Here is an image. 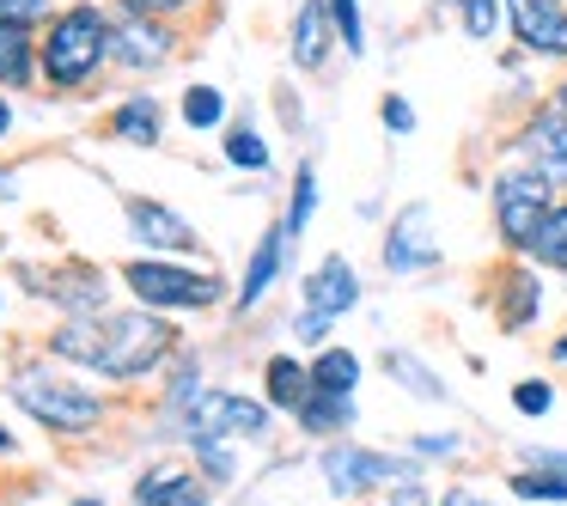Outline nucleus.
<instances>
[{
	"mask_svg": "<svg viewBox=\"0 0 567 506\" xmlns=\"http://www.w3.org/2000/svg\"><path fill=\"white\" fill-rule=\"evenodd\" d=\"M50 348L62 360H80V366L104 372V379H141L147 366H159L165 348H172V330L147 311H92V318H74L50 335Z\"/></svg>",
	"mask_w": 567,
	"mask_h": 506,
	"instance_id": "1",
	"label": "nucleus"
},
{
	"mask_svg": "<svg viewBox=\"0 0 567 506\" xmlns=\"http://www.w3.org/2000/svg\"><path fill=\"white\" fill-rule=\"evenodd\" d=\"M561 202V189L549 184L543 172H530L525 159L501 165L488 184V208H494V233H501L506 257H525L530 238L543 233V220H549V208Z\"/></svg>",
	"mask_w": 567,
	"mask_h": 506,
	"instance_id": "2",
	"label": "nucleus"
},
{
	"mask_svg": "<svg viewBox=\"0 0 567 506\" xmlns=\"http://www.w3.org/2000/svg\"><path fill=\"white\" fill-rule=\"evenodd\" d=\"M172 409L184 415V433L189 445H220L226 433H250V440H262L269 433V409L250 403V396H233V391H202L196 379H184L172 391Z\"/></svg>",
	"mask_w": 567,
	"mask_h": 506,
	"instance_id": "3",
	"label": "nucleus"
},
{
	"mask_svg": "<svg viewBox=\"0 0 567 506\" xmlns=\"http://www.w3.org/2000/svg\"><path fill=\"white\" fill-rule=\"evenodd\" d=\"M318 469H323V482H330L336 500H360V494H379V488H391V482L415 476L421 457L415 452H409V457L403 452H372V445L336 440V445H323Z\"/></svg>",
	"mask_w": 567,
	"mask_h": 506,
	"instance_id": "4",
	"label": "nucleus"
},
{
	"mask_svg": "<svg viewBox=\"0 0 567 506\" xmlns=\"http://www.w3.org/2000/svg\"><path fill=\"white\" fill-rule=\"evenodd\" d=\"M104 43H111V25H104L99 7H74V13H62L50 25V43H43V74L55 80V86H80V80L92 74V68L104 62Z\"/></svg>",
	"mask_w": 567,
	"mask_h": 506,
	"instance_id": "5",
	"label": "nucleus"
},
{
	"mask_svg": "<svg viewBox=\"0 0 567 506\" xmlns=\"http://www.w3.org/2000/svg\"><path fill=\"white\" fill-rule=\"evenodd\" d=\"M13 396H19V409H25L31 421H43L50 433H86V427H99V415H104L92 391H80V384H68V379H50L43 366L19 372Z\"/></svg>",
	"mask_w": 567,
	"mask_h": 506,
	"instance_id": "6",
	"label": "nucleus"
},
{
	"mask_svg": "<svg viewBox=\"0 0 567 506\" xmlns=\"http://www.w3.org/2000/svg\"><path fill=\"white\" fill-rule=\"evenodd\" d=\"M488 311L506 335H525L537 330L543 318V269L530 257H506L501 269L488 275Z\"/></svg>",
	"mask_w": 567,
	"mask_h": 506,
	"instance_id": "7",
	"label": "nucleus"
},
{
	"mask_svg": "<svg viewBox=\"0 0 567 506\" xmlns=\"http://www.w3.org/2000/svg\"><path fill=\"white\" fill-rule=\"evenodd\" d=\"M506 31L518 55L567 68V0H506Z\"/></svg>",
	"mask_w": 567,
	"mask_h": 506,
	"instance_id": "8",
	"label": "nucleus"
},
{
	"mask_svg": "<svg viewBox=\"0 0 567 506\" xmlns=\"http://www.w3.org/2000/svg\"><path fill=\"white\" fill-rule=\"evenodd\" d=\"M128 287L141 293V306H165V311H196L220 299L214 275H189L172 269V262H128Z\"/></svg>",
	"mask_w": 567,
	"mask_h": 506,
	"instance_id": "9",
	"label": "nucleus"
},
{
	"mask_svg": "<svg viewBox=\"0 0 567 506\" xmlns=\"http://www.w3.org/2000/svg\"><path fill=\"white\" fill-rule=\"evenodd\" d=\"M513 153L567 196V111L561 104H537V111L525 116V128L513 135Z\"/></svg>",
	"mask_w": 567,
	"mask_h": 506,
	"instance_id": "10",
	"label": "nucleus"
},
{
	"mask_svg": "<svg viewBox=\"0 0 567 506\" xmlns=\"http://www.w3.org/2000/svg\"><path fill=\"white\" fill-rule=\"evenodd\" d=\"M421 269H440V233H433L427 202H409L384 226V275H421Z\"/></svg>",
	"mask_w": 567,
	"mask_h": 506,
	"instance_id": "11",
	"label": "nucleus"
},
{
	"mask_svg": "<svg viewBox=\"0 0 567 506\" xmlns=\"http://www.w3.org/2000/svg\"><path fill=\"white\" fill-rule=\"evenodd\" d=\"M354 306H360V269L336 250V257H323L318 269L306 275V318L336 323V318H348Z\"/></svg>",
	"mask_w": 567,
	"mask_h": 506,
	"instance_id": "12",
	"label": "nucleus"
},
{
	"mask_svg": "<svg viewBox=\"0 0 567 506\" xmlns=\"http://www.w3.org/2000/svg\"><path fill=\"white\" fill-rule=\"evenodd\" d=\"M25 281H31V287H43V299H55V306L80 311V318L104 311V275H99V269H86V262H68V269H50V275L25 269Z\"/></svg>",
	"mask_w": 567,
	"mask_h": 506,
	"instance_id": "13",
	"label": "nucleus"
},
{
	"mask_svg": "<svg viewBox=\"0 0 567 506\" xmlns=\"http://www.w3.org/2000/svg\"><path fill=\"white\" fill-rule=\"evenodd\" d=\"M336 19H330V0H306L293 13V62L306 68V74H318L323 62H330V50H336Z\"/></svg>",
	"mask_w": 567,
	"mask_h": 506,
	"instance_id": "14",
	"label": "nucleus"
},
{
	"mask_svg": "<svg viewBox=\"0 0 567 506\" xmlns=\"http://www.w3.org/2000/svg\"><path fill=\"white\" fill-rule=\"evenodd\" d=\"M135 506H208V488H202V476H189V469L159 464V469L141 476Z\"/></svg>",
	"mask_w": 567,
	"mask_h": 506,
	"instance_id": "15",
	"label": "nucleus"
},
{
	"mask_svg": "<svg viewBox=\"0 0 567 506\" xmlns=\"http://www.w3.org/2000/svg\"><path fill=\"white\" fill-rule=\"evenodd\" d=\"M128 226H135L141 245H159V250H196V233H189L184 220H177L172 208H159V202H128Z\"/></svg>",
	"mask_w": 567,
	"mask_h": 506,
	"instance_id": "16",
	"label": "nucleus"
},
{
	"mask_svg": "<svg viewBox=\"0 0 567 506\" xmlns=\"http://www.w3.org/2000/svg\"><path fill=\"white\" fill-rule=\"evenodd\" d=\"M354 396H336V391H311L306 403H299V427L311 433V440H342L348 427H354Z\"/></svg>",
	"mask_w": 567,
	"mask_h": 506,
	"instance_id": "17",
	"label": "nucleus"
},
{
	"mask_svg": "<svg viewBox=\"0 0 567 506\" xmlns=\"http://www.w3.org/2000/svg\"><path fill=\"white\" fill-rule=\"evenodd\" d=\"M384 372H391L396 384H403L415 403H452V391H445V379L427 366L421 354H409V348H384Z\"/></svg>",
	"mask_w": 567,
	"mask_h": 506,
	"instance_id": "18",
	"label": "nucleus"
},
{
	"mask_svg": "<svg viewBox=\"0 0 567 506\" xmlns=\"http://www.w3.org/2000/svg\"><path fill=\"white\" fill-rule=\"evenodd\" d=\"M111 43L123 50V62H128V68H159L165 55H172V38H165V25H147V13H135Z\"/></svg>",
	"mask_w": 567,
	"mask_h": 506,
	"instance_id": "19",
	"label": "nucleus"
},
{
	"mask_svg": "<svg viewBox=\"0 0 567 506\" xmlns=\"http://www.w3.org/2000/svg\"><path fill=\"white\" fill-rule=\"evenodd\" d=\"M262 384H269V409H293L299 415V403L311 396V366L293 354H275L269 366H262Z\"/></svg>",
	"mask_w": 567,
	"mask_h": 506,
	"instance_id": "20",
	"label": "nucleus"
},
{
	"mask_svg": "<svg viewBox=\"0 0 567 506\" xmlns=\"http://www.w3.org/2000/svg\"><path fill=\"white\" fill-rule=\"evenodd\" d=\"M281 257H287V226H269L257 245V257H250L245 269V287H238V306H257L262 293H269V281L281 275Z\"/></svg>",
	"mask_w": 567,
	"mask_h": 506,
	"instance_id": "21",
	"label": "nucleus"
},
{
	"mask_svg": "<svg viewBox=\"0 0 567 506\" xmlns=\"http://www.w3.org/2000/svg\"><path fill=\"white\" fill-rule=\"evenodd\" d=\"M311 391L354 396L360 391V354L354 348H318V360H311Z\"/></svg>",
	"mask_w": 567,
	"mask_h": 506,
	"instance_id": "22",
	"label": "nucleus"
},
{
	"mask_svg": "<svg viewBox=\"0 0 567 506\" xmlns=\"http://www.w3.org/2000/svg\"><path fill=\"white\" fill-rule=\"evenodd\" d=\"M537 269H549V275H567V196L549 208V220H543V233L530 238V250H525Z\"/></svg>",
	"mask_w": 567,
	"mask_h": 506,
	"instance_id": "23",
	"label": "nucleus"
},
{
	"mask_svg": "<svg viewBox=\"0 0 567 506\" xmlns=\"http://www.w3.org/2000/svg\"><path fill=\"white\" fill-rule=\"evenodd\" d=\"M111 128L123 141H135V147H159V104H153V99H128L123 111L111 116Z\"/></svg>",
	"mask_w": 567,
	"mask_h": 506,
	"instance_id": "24",
	"label": "nucleus"
},
{
	"mask_svg": "<svg viewBox=\"0 0 567 506\" xmlns=\"http://www.w3.org/2000/svg\"><path fill=\"white\" fill-rule=\"evenodd\" d=\"M25 80H31V38L25 25L0 19V86H25Z\"/></svg>",
	"mask_w": 567,
	"mask_h": 506,
	"instance_id": "25",
	"label": "nucleus"
},
{
	"mask_svg": "<svg viewBox=\"0 0 567 506\" xmlns=\"http://www.w3.org/2000/svg\"><path fill=\"white\" fill-rule=\"evenodd\" d=\"M506 488H513L518 500H555V506H567V476L537 469V464H518L513 476H506Z\"/></svg>",
	"mask_w": 567,
	"mask_h": 506,
	"instance_id": "26",
	"label": "nucleus"
},
{
	"mask_svg": "<svg viewBox=\"0 0 567 506\" xmlns=\"http://www.w3.org/2000/svg\"><path fill=\"white\" fill-rule=\"evenodd\" d=\"M457 25H464L470 43H494L506 25V0H470L464 13H457Z\"/></svg>",
	"mask_w": 567,
	"mask_h": 506,
	"instance_id": "27",
	"label": "nucleus"
},
{
	"mask_svg": "<svg viewBox=\"0 0 567 506\" xmlns=\"http://www.w3.org/2000/svg\"><path fill=\"white\" fill-rule=\"evenodd\" d=\"M311 214H318V172L311 165H299V177H293V202H287V238H299L311 226Z\"/></svg>",
	"mask_w": 567,
	"mask_h": 506,
	"instance_id": "28",
	"label": "nucleus"
},
{
	"mask_svg": "<svg viewBox=\"0 0 567 506\" xmlns=\"http://www.w3.org/2000/svg\"><path fill=\"white\" fill-rule=\"evenodd\" d=\"M336 38H342V55H367V19H360V0H330Z\"/></svg>",
	"mask_w": 567,
	"mask_h": 506,
	"instance_id": "29",
	"label": "nucleus"
},
{
	"mask_svg": "<svg viewBox=\"0 0 567 506\" xmlns=\"http://www.w3.org/2000/svg\"><path fill=\"white\" fill-rule=\"evenodd\" d=\"M409 452H415L421 464H457V457H464V433H415Z\"/></svg>",
	"mask_w": 567,
	"mask_h": 506,
	"instance_id": "30",
	"label": "nucleus"
},
{
	"mask_svg": "<svg viewBox=\"0 0 567 506\" xmlns=\"http://www.w3.org/2000/svg\"><path fill=\"white\" fill-rule=\"evenodd\" d=\"M220 116H226V99H220L214 86H189V92H184V123H189V128H214Z\"/></svg>",
	"mask_w": 567,
	"mask_h": 506,
	"instance_id": "31",
	"label": "nucleus"
},
{
	"mask_svg": "<svg viewBox=\"0 0 567 506\" xmlns=\"http://www.w3.org/2000/svg\"><path fill=\"white\" fill-rule=\"evenodd\" d=\"M226 159L245 165V172H269V147H262L257 128H233V135H226Z\"/></svg>",
	"mask_w": 567,
	"mask_h": 506,
	"instance_id": "32",
	"label": "nucleus"
},
{
	"mask_svg": "<svg viewBox=\"0 0 567 506\" xmlns=\"http://www.w3.org/2000/svg\"><path fill=\"white\" fill-rule=\"evenodd\" d=\"M513 409H518V415H530V421H543L555 409V384L549 379H518L513 384Z\"/></svg>",
	"mask_w": 567,
	"mask_h": 506,
	"instance_id": "33",
	"label": "nucleus"
},
{
	"mask_svg": "<svg viewBox=\"0 0 567 506\" xmlns=\"http://www.w3.org/2000/svg\"><path fill=\"white\" fill-rule=\"evenodd\" d=\"M379 123L391 128V135H415V104H409L403 92H391V99L379 104Z\"/></svg>",
	"mask_w": 567,
	"mask_h": 506,
	"instance_id": "34",
	"label": "nucleus"
},
{
	"mask_svg": "<svg viewBox=\"0 0 567 506\" xmlns=\"http://www.w3.org/2000/svg\"><path fill=\"white\" fill-rule=\"evenodd\" d=\"M384 494H391V506H433V500H440V494H433L421 476H403V482H391Z\"/></svg>",
	"mask_w": 567,
	"mask_h": 506,
	"instance_id": "35",
	"label": "nucleus"
},
{
	"mask_svg": "<svg viewBox=\"0 0 567 506\" xmlns=\"http://www.w3.org/2000/svg\"><path fill=\"white\" fill-rule=\"evenodd\" d=\"M518 464H537V469L567 476V445H525V452H518Z\"/></svg>",
	"mask_w": 567,
	"mask_h": 506,
	"instance_id": "36",
	"label": "nucleus"
},
{
	"mask_svg": "<svg viewBox=\"0 0 567 506\" xmlns=\"http://www.w3.org/2000/svg\"><path fill=\"white\" fill-rule=\"evenodd\" d=\"M43 13H50V0H0L7 25H25V19H43Z\"/></svg>",
	"mask_w": 567,
	"mask_h": 506,
	"instance_id": "37",
	"label": "nucleus"
},
{
	"mask_svg": "<svg viewBox=\"0 0 567 506\" xmlns=\"http://www.w3.org/2000/svg\"><path fill=\"white\" fill-rule=\"evenodd\" d=\"M433 506H501V500H494V494H482V488H470V482H457V488H445Z\"/></svg>",
	"mask_w": 567,
	"mask_h": 506,
	"instance_id": "38",
	"label": "nucleus"
},
{
	"mask_svg": "<svg viewBox=\"0 0 567 506\" xmlns=\"http://www.w3.org/2000/svg\"><path fill=\"white\" fill-rule=\"evenodd\" d=\"M135 13H177V7H189V0H128Z\"/></svg>",
	"mask_w": 567,
	"mask_h": 506,
	"instance_id": "39",
	"label": "nucleus"
},
{
	"mask_svg": "<svg viewBox=\"0 0 567 506\" xmlns=\"http://www.w3.org/2000/svg\"><path fill=\"white\" fill-rule=\"evenodd\" d=\"M549 360H555V366H567V330H561V335H555V342H549Z\"/></svg>",
	"mask_w": 567,
	"mask_h": 506,
	"instance_id": "40",
	"label": "nucleus"
},
{
	"mask_svg": "<svg viewBox=\"0 0 567 506\" xmlns=\"http://www.w3.org/2000/svg\"><path fill=\"white\" fill-rule=\"evenodd\" d=\"M549 104H561V111H567V74H561V80H555V92H549Z\"/></svg>",
	"mask_w": 567,
	"mask_h": 506,
	"instance_id": "41",
	"label": "nucleus"
},
{
	"mask_svg": "<svg viewBox=\"0 0 567 506\" xmlns=\"http://www.w3.org/2000/svg\"><path fill=\"white\" fill-rule=\"evenodd\" d=\"M7 128H13V111H7V104H0V135H7Z\"/></svg>",
	"mask_w": 567,
	"mask_h": 506,
	"instance_id": "42",
	"label": "nucleus"
},
{
	"mask_svg": "<svg viewBox=\"0 0 567 506\" xmlns=\"http://www.w3.org/2000/svg\"><path fill=\"white\" fill-rule=\"evenodd\" d=\"M13 189H19V184H13V177H0V202H7V196H13Z\"/></svg>",
	"mask_w": 567,
	"mask_h": 506,
	"instance_id": "43",
	"label": "nucleus"
},
{
	"mask_svg": "<svg viewBox=\"0 0 567 506\" xmlns=\"http://www.w3.org/2000/svg\"><path fill=\"white\" fill-rule=\"evenodd\" d=\"M445 7H452V13H464V7H470V0H445Z\"/></svg>",
	"mask_w": 567,
	"mask_h": 506,
	"instance_id": "44",
	"label": "nucleus"
},
{
	"mask_svg": "<svg viewBox=\"0 0 567 506\" xmlns=\"http://www.w3.org/2000/svg\"><path fill=\"white\" fill-rule=\"evenodd\" d=\"M74 506H104V500H92V494H86V500H74Z\"/></svg>",
	"mask_w": 567,
	"mask_h": 506,
	"instance_id": "45",
	"label": "nucleus"
},
{
	"mask_svg": "<svg viewBox=\"0 0 567 506\" xmlns=\"http://www.w3.org/2000/svg\"><path fill=\"white\" fill-rule=\"evenodd\" d=\"M0 445H7V433H0Z\"/></svg>",
	"mask_w": 567,
	"mask_h": 506,
	"instance_id": "46",
	"label": "nucleus"
}]
</instances>
